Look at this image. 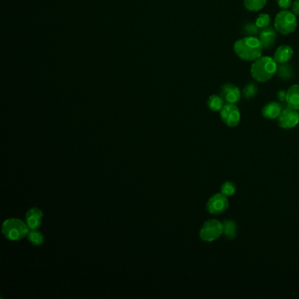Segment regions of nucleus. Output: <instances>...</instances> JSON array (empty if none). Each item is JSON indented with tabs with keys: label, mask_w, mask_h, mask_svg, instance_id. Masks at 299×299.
I'll return each mask as SVG.
<instances>
[{
	"label": "nucleus",
	"mask_w": 299,
	"mask_h": 299,
	"mask_svg": "<svg viewBox=\"0 0 299 299\" xmlns=\"http://www.w3.org/2000/svg\"><path fill=\"white\" fill-rule=\"evenodd\" d=\"M263 47L258 37L245 36L235 41L233 51L239 58L253 61L263 55Z\"/></svg>",
	"instance_id": "f257e3e1"
},
{
	"label": "nucleus",
	"mask_w": 299,
	"mask_h": 299,
	"mask_svg": "<svg viewBox=\"0 0 299 299\" xmlns=\"http://www.w3.org/2000/svg\"><path fill=\"white\" fill-rule=\"evenodd\" d=\"M277 71V62L270 56H261L253 61L251 65L250 74L253 79L258 82H266L273 78Z\"/></svg>",
	"instance_id": "f03ea898"
},
{
	"label": "nucleus",
	"mask_w": 299,
	"mask_h": 299,
	"mask_svg": "<svg viewBox=\"0 0 299 299\" xmlns=\"http://www.w3.org/2000/svg\"><path fill=\"white\" fill-rule=\"evenodd\" d=\"M297 18L292 11L282 10L275 15L274 28L277 33L283 35H289L296 30Z\"/></svg>",
	"instance_id": "7ed1b4c3"
},
{
	"label": "nucleus",
	"mask_w": 299,
	"mask_h": 299,
	"mask_svg": "<svg viewBox=\"0 0 299 299\" xmlns=\"http://www.w3.org/2000/svg\"><path fill=\"white\" fill-rule=\"evenodd\" d=\"M223 235V223L218 220L205 221L199 232L202 241L212 242Z\"/></svg>",
	"instance_id": "20e7f679"
},
{
	"label": "nucleus",
	"mask_w": 299,
	"mask_h": 299,
	"mask_svg": "<svg viewBox=\"0 0 299 299\" xmlns=\"http://www.w3.org/2000/svg\"><path fill=\"white\" fill-rule=\"evenodd\" d=\"M2 231L6 238L17 241L28 234V227L20 220L12 219L6 220L2 226Z\"/></svg>",
	"instance_id": "39448f33"
},
{
	"label": "nucleus",
	"mask_w": 299,
	"mask_h": 299,
	"mask_svg": "<svg viewBox=\"0 0 299 299\" xmlns=\"http://www.w3.org/2000/svg\"><path fill=\"white\" fill-rule=\"evenodd\" d=\"M220 114L221 120L228 127H236L241 122V112L235 104H225Z\"/></svg>",
	"instance_id": "423d86ee"
},
{
	"label": "nucleus",
	"mask_w": 299,
	"mask_h": 299,
	"mask_svg": "<svg viewBox=\"0 0 299 299\" xmlns=\"http://www.w3.org/2000/svg\"><path fill=\"white\" fill-rule=\"evenodd\" d=\"M278 125L282 129L289 130L295 129L299 124L298 111L287 106L282 111L280 116L278 117Z\"/></svg>",
	"instance_id": "0eeeda50"
},
{
	"label": "nucleus",
	"mask_w": 299,
	"mask_h": 299,
	"mask_svg": "<svg viewBox=\"0 0 299 299\" xmlns=\"http://www.w3.org/2000/svg\"><path fill=\"white\" fill-rule=\"evenodd\" d=\"M229 201L227 197L222 193H216L208 200L206 209L211 215H220L227 210Z\"/></svg>",
	"instance_id": "6e6552de"
},
{
	"label": "nucleus",
	"mask_w": 299,
	"mask_h": 299,
	"mask_svg": "<svg viewBox=\"0 0 299 299\" xmlns=\"http://www.w3.org/2000/svg\"><path fill=\"white\" fill-rule=\"evenodd\" d=\"M220 95L223 98L226 104H237L241 100V91L238 86L232 82H226L220 88Z\"/></svg>",
	"instance_id": "1a4fd4ad"
},
{
	"label": "nucleus",
	"mask_w": 299,
	"mask_h": 299,
	"mask_svg": "<svg viewBox=\"0 0 299 299\" xmlns=\"http://www.w3.org/2000/svg\"><path fill=\"white\" fill-rule=\"evenodd\" d=\"M258 38L263 45V49H272L275 46L277 40V31L275 30V28L269 26L268 28H263L261 30Z\"/></svg>",
	"instance_id": "9d476101"
},
{
	"label": "nucleus",
	"mask_w": 299,
	"mask_h": 299,
	"mask_svg": "<svg viewBox=\"0 0 299 299\" xmlns=\"http://www.w3.org/2000/svg\"><path fill=\"white\" fill-rule=\"evenodd\" d=\"M283 109L284 108L280 103L272 101L263 106L262 114H263V118L273 120V119H278V117L280 116Z\"/></svg>",
	"instance_id": "9b49d317"
},
{
	"label": "nucleus",
	"mask_w": 299,
	"mask_h": 299,
	"mask_svg": "<svg viewBox=\"0 0 299 299\" xmlns=\"http://www.w3.org/2000/svg\"><path fill=\"white\" fill-rule=\"evenodd\" d=\"M293 49L289 45H282L278 47L274 54L275 61L277 63H288L293 57Z\"/></svg>",
	"instance_id": "f8f14e48"
},
{
	"label": "nucleus",
	"mask_w": 299,
	"mask_h": 299,
	"mask_svg": "<svg viewBox=\"0 0 299 299\" xmlns=\"http://www.w3.org/2000/svg\"><path fill=\"white\" fill-rule=\"evenodd\" d=\"M286 104L288 106L299 112V84H293L288 89Z\"/></svg>",
	"instance_id": "ddd939ff"
},
{
	"label": "nucleus",
	"mask_w": 299,
	"mask_h": 299,
	"mask_svg": "<svg viewBox=\"0 0 299 299\" xmlns=\"http://www.w3.org/2000/svg\"><path fill=\"white\" fill-rule=\"evenodd\" d=\"M42 218V212L37 208H33L27 214V223L28 226L32 230H35L40 225V220Z\"/></svg>",
	"instance_id": "4468645a"
},
{
	"label": "nucleus",
	"mask_w": 299,
	"mask_h": 299,
	"mask_svg": "<svg viewBox=\"0 0 299 299\" xmlns=\"http://www.w3.org/2000/svg\"><path fill=\"white\" fill-rule=\"evenodd\" d=\"M223 223V236L227 240H234L238 233V226L234 220H226Z\"/></svg>",
	"instance_id": "2eb2a0df"
},
{
	"label": "nucleus",
	"mask_w": 299,
	"mask_h": 299,
	"mask_svg": "<svg viewBox=\"0 0 299 299\" xmlns=\"http://www.w3.org/2000/svg\"><path fill=\"white\" fill-rule=\"evenodd\" d=\"M225 101L220 95H211L207 100V105L211 112H220L225 105Z\"/></svg>",
	"instance_id": "dca6fc26"
},
{
	"label": "nucleus",
	"mask_w": 299,
	"mask_h": 299,
	"mask_svg": "<svg viewBox=\"0 0 299 299\" xmlns=\"http://www.w3.org/2000/svg\"><path fill=\"white\" fill-rule=\"evenodd\" d=\"M278 76L282 80L292 79L294 76V71L292 67L288 63H277V71H276Z\"/></svg>",
	"instance_id": "f3484780"
},
{
	"label": "nucleus",
	"mask_w": 299,
	"mask_h": 299,
	"mask_svg": "<svg viewBox=\"0 0 299 299\" xmlns=\"http://www.w3.org/2000/svg\"><path fill=\"white\" fill-rule=\"evenodd\" d=\"M268 0H244L245 8L249 12H259L265 7Z\"/></svg>",
	"instance_id": "a211bd4d"
},
{
	"label": "nucleus",
	"mask_w": 299,
	"mask_h": 299,
	"mask_svg": "<svg viewBox=\"0 0 299 299\" xmlns=\"http://www.w3.org/2000/svg\"><path fill=\"white\" fill-rule=\"evenodd\" d=\"M261 30L262 29L255 24V22H247V24L243 26L241 32L245 36L258 37Z\"/></svg>",
	"instance_id": "6ab92c4d"
},
{
	"label": "nucleus",
	"mask_w": 299,
	"mask_h": 299,
	"mask_svg": "<svg viewBox=\"0 0 299 299\" xmlns=\"http://www.w3.org/2000/svg\"><path fill=\"white\" fill-rule=\"evenodd\" d=\"M241 93H242L243 98H246L247 100H251V99H253V98L257 96V93H258V87H257L255 83H253V82H249V83H247V84L245 86Z\"/></svg>",
	"instance_id": "aec40b11"
},
{
	"label": "nucleus",
	"mask_w": 299,
	"mask_h": 299,
	"mask_svg": "<svg viewBox=\"0 0 299 299\" xmlns=\"http://www.w3.org/2000/svg\"><path fill=\"white\" fill-rule=\"evenodd\" d=\"M220 193L226 197H232L236 193V185L232 182H225L220 187Z\"/></svg>",
	"instance_id": "412c9836"
},
{
	"label": "nucleus",
	"mask_w": 299,
	"mask_h": 299,
	"mask_svg": "<svg viewBox=\"0 0 299 299\" xmlns=\"http://www.w3.org/2000/svg\"><path fill=\"white\" fill-rule=\"evenodd\" d=\"M271 22V17L268 13H261L258 15L255 20V24L259 27L261 29L268 28L270 26Z\"/></svg>",
	"instance_id": "4be33fe9"
},
{
	"label": "nucleus",
	"mask_w": 299,
	"mask_h": 299,
	"mask_svg": "<svg viewBox=\"0 0 299 299\" xmlns=\"http://www.w3.org/2000/svg\"><path fill=\"white\" fill-rule=\"evenodd\" d=\"M28 239L34 245L42 244L43 240H44L42 234L35 230H33L28 233Z\"/></svg>",
	"instance_id": "5701e85b"
},
{
	"label": "nucleus",
	"mask_w": 299,
	"mask_h": 299,
	"mask_svg": "<svg viewBox=\"0 0 299 299\" xmlns=\"http://www.w3.org/2000/svg\"><path fill=\"white\" fill-rule=\"evenodd\" d=\"M276 3L282 10H288L292 6L293 0H276Z\"/></svg>",
	"instance_id": "b1692460"
},
{
	"label": "nucleus",
	"mask_w": 299,
	"mask_h": 299,
	"mask_svg": "<svg viewBox=\"0 0 299 299\" xmlns=\"http://www.w3.org/2000/svg\"><path fill=\"white\" fill-rule=\"evenodd\" d=\"M286 96H287V91L281 90L277 92L278 100L280 102H285L286 103Z\"/></svg>",
	"instance_id": "393cba45"
},
{
	"label": "nucleus",
	"mask_w": 299,
	"mask_h": 299,
	"mask_svg": "<svg viewBox=\"0 0 299 299\" xmlns=\"http://www.w3.org/2000/svg\"><path fill=\"white\" fill-rule=\"evenodd\" d=\"M291 11L297 17L299 16V0H295L291 6Z\"/></svg>",
	"instance_id": "a878e982"
}]
</instances>
